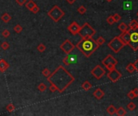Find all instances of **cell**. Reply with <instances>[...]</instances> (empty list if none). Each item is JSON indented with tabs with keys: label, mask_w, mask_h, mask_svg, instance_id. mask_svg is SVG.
Returning a JSON list of instances; mask_svg holds the SVG:
<instances>
[{
	"label": "cell",
	"mask_w": 138,
	"mask_h": 116,
	"mask_svg": "<svg viewBox=\"0 0 138 116\" xmlns=\"http://www.w3.org/2000/svg\"><path fill=\"white\" fill-rule=\"evenodd\" d=\"M112 16H113V19H114V20H115V23L119 22V20L121 19V16L119 14H115L114 15H112Z\"/></svg>",
	"instance_id": "836d02e7"
},
{
	"label": "cell",
	"mask_w": 138,
	"mask_h": 116,
	"mask_svg": "<svg viewBox=\"0 0 138 116\" xmlns=\"http://www.w3.org/2000/svg\"><path fill=\"white\" fill-rule=\"evenodd\" d=\"M106 22L109 23L110 25H112V24L115 23V20H114V19H113V16H112V15L109 16V17L106 19Z\"/></svg>",
	"instance_id": "e575fe53"
},
{
	"label": "cell",
	"mask_w": 138,
	"mask_h": 116,
	"mask_svg": "<svg viewBox=\"0 0 138 116\" xmlns=\"http://www.w3.org/2000/svg\"><path fill=\"white\" fill-rule=\"evenodd\" d=\"M116 108L115 107V106H113V105H110L109 106L106 108V112L111 114V115H113V114H115L116 113Z\"/></svg>",
	"instance_id": "d6986e66"
},
{
	"label": "cell",
	"mask_w": 138,
	"mask_h": 116,
	"mask_svg": "<svg viewBox=\"0 0 138 116\" xmlns=\"http://www.w3.org/2000/svg\"><path fill=\"white\" fill-rule=\"evenodd\" d=\"M132 91H133V93H134L136 98V97H138V88H135V89L133 90Z\"/></svg>",
	"instance_id": "60d3db41"
},
{
	"label": "cell",
	"mask_w": 138,
	"mask_h": 116,
	"mask_svg": "<svg viewBox=\"0 0 138 116\" xmlns=\"http://www.w3.org/2000/svg\"><path fill=\"white\" fill-rule=\"evenodd\" d=\"M77 12L79 14H81V15H84L86 12V8L85 7H84V6H81L80 7H78V9H77Z\"/></svg>",
	"instance_id": "f1b7e54d"
},
{
	"label": "cell",
	"mask_w": 138,
	"mask_h": 116,
	"mask_svg": "<svg viewBox=\"0 0 138 116\" xmlns=\"http://www.w3.org/2000/svg\"><path fill=\"white\" fill-rule=\"evenodd\" d=\"M105 67L106 68V69H108V70H109V71H111V70L115 69V65H114V64H110V65H106Z\"/></svg>",
	"instance_id": "8d00e7d4"
},
{
	"label": "cell",
	"mask_w": 138,
	"mask_h": 116,
	"mask_svg": "<svg viewBox=\"0 0 138 116\" xmlns=\"http://www.w3.org/2000/svg\"><path fill=\"white\" fill-rule=\"evenodd\" d=\"M75 48H76L85 57H89L99 48V46L96 43V40L93 39V37H89V38H81V40L76 44Z\"/></svg>",
	"instance_id": "7a4b0ae2"
},
{
	"label": "cell",
	"mask_w": 138,
	"mask_h": 116,
	"mask_svg": "<svg viewBox=\"0 0 138 116\" xmlns=\"http://www.w3.org/2000/svg\"><path fill=\"white\" fill-rule=\"evenodd\" d=\"M14 31L16 33H20L23 31V27L21 25H20V24H16V25L14 27Z\"/></svg>",
	"instance_id": "83f0119b"
},
{
	"label": "cell",
	"mask_w": 138,
	"mask_h": 116,
	"mask_svg": "<svg viewBox=\"0 0 138 116\" xmlns=\"http://www.w3.org/2000/svg\"><path fill=\"white\" fill-rule=\"evenodd\" d=\"M42 74H43V76H44V77H48L51 74V72L50 71L49 69L45 68V69H43V71H42Z\"/></svg>",
	"instance_id": "1f68e13d"
},
{
	"label": "cell",
	"mask_w": 138,
	"mask_h": 116,
	"mask_svg": "<svg viewBox=\"0 0 138 116\" xmlns=\"http://www.w3.org/2000/svg\"><path fill=\"white\" fill-rule=\"evenodd\" d=\"M39 11H40V7H38V6L36 5L33 8V10H32L31 11L33 12V14H36V13H37V12H38Z\"/></svg>",
	"instance_id": "f35d334b"
},
{
	"label": "cell",
	"mask_w": 138,
	"mask_h": 116,
	"mask_svg": "<svg viewBox=\"0 0 138 116\" xmlns=\"http://www.w3.org/2000/svg\"><path fill=\"white\" fill-rule=\"evenodd\" d=\"M37 51H38V52H43L45 50V44H38V46H37Z\"/></svg>",
	"instance_id": "4dcf8cb0"
},
{
	"label": "cell",
	"mask_w": 138,
	"mask_h": 116,
	"mask_svg": "<svg viewBox=\"0 0 138 116\" xmlns=\"http://www.w3.org/2000/svg\"><path fill=\"white\" fill-rule=\"evenodd\" d=\"M68 31H69V32L71 33V34L76 35V34H78L79 31H80L81 26L79 25V23H77L76 21H74L68 26Z\"/></svg>",
	"instance_id": "30bf717a"
},
{
	"label": "cell",
	"mask_w": 138,
	"mask_h": 116,
	"mask_svg": "<svg viewBox=\"0 0 138 116\" xmlns=\"http://www.w3.org/2000/svg\"><path fill=\"white\" fill-rule=\"evenodd\" d=\"M67 56L64 60H63V63H64L65 65H70L71 64H73L76 62V56H72V55H69Z\"/></svg>",
	"instance_id": "7c38bea8"
},
{
	"label": "cell",
	"mask_w": 138,
	"mask_h": 116,
	"mask_svg": "<svg viewBox=\"0 0 138 116\" xmlns=\"http://www.w3.org/2000/svg\"><path fill=\"white\" fill-rule=\"evenodd\" d=\"M106 71L101 65H96L95 67L91 70V74L93 75L97 80H100L101 78L105 75Z\"/></svg>",
	"instance_id": "52a82bcc"
},
{
	"label": "cell",
	"mask_w": 138,
	"mask_h": 116,
	"mask_svg": "<svg viewBox=\"0 0 138 116\" xmlns=\"http://www.w3.org/2000/svg\"><path fill=\"white\" fill-rule=\"evenodd\" d=\"M126 113H127V111L125 110L124 107H119V108L116 110L115 114L118 116H124L125 114H126Z\"/></svg>",
	"instance_id": "44dd1931"
},
{
	"label": "cell",
	"mask_w": 138,
	"mask_h": 116,
	"mask_svg": "<svg viewBox=\"0 0 138 116\" xmlns=\"http://www.w3.org/2000/svg\"><path fill=\"white\" fill-rule=\"evenodd\" d=\"M137 27H138V23L136 20H132L128 24V28L131 29V30H134V29H136Z\"/></svg>",
	"instance_id": "ffe728a7"
},
{
	"label": "cell",
	"mask_w": 138,
	"mask_h": 116,
	"mask_svg": "<svg viewBox=\"0 0 138 116\" xmlns=\"http://www.w3.org/2000/svg\"><path fill=\"white\" fill-rule=\"evenodd\" d=\"M119 29L121 31V32H124L125 31H127L128 29V26L127 25L126 23H121L119 24V26H118Z\"/></svg>",
	"instance_id": "603a6c76"
},
{
	"label": "cell",
	"mask_w": 138,
	"mask_h": 116,
	"mask_svg": "<svg viewBox=\"0 0 138 116\" xmlns=\"http://www.w3.org/2000/svg\"><path fill=\"white\" fill-rule=\"evenodd\" d=\"M137 15H138V12H137Z\"/></svg>",
	"instance_id": "f6af8a7d"
},
{
	"label": "cell",
	"mask_w": 138,
	"mask_h": 116,
	"mask_svg": "<svg viewBox=\"0 0 138 116\" xmlns=\"http://www.w3.org/2000/svg\"><path fill=\"white\" fill-rule=\"evenodd\" d=\"M125 45L126 44H125V43L121 40L119 36H116L115 38H113L110 42L108 43V46H109V48L115 53H118Z\"/></svg>",
	"instance_id": "5b68a950"
},
{
	"label": "cell",
	"mask_w": 138,
	"mask_h": 116,
	"mask_svg": "<svg viewBox=\"0 0 138 116\" xmlns=\"http://www.w3.org/2000/svg\"><path fill=\"white\" fill-rule=\"evenodd\" d=\"M2 35H3V36L4 37V38H7V37L10 36L11 33H10V32H9V30H7V29H5V30L3 31Z\"/></svg>",
	"instance_id": "d6a6232c"
},
{
	"label": "cell",
	"mask_w": 138,
	"mask_h": 116,
	"mask_svg": "<svg viewBox=\"0 0 138 116\" xmlns=\"http://www.w3.org/2000/svg\"><path fill=\"white\" fill-rule=\"evenodd\" d=\"M10 47V44L8 42H7V41H4V42H3L1 44V48L3 49V50H7V49H8Z\"/></svg>",
	"instance_id": "f546056e"
},
{
	"label": "cell",
	"mask_w": 138,
	"mask_h": 116,
	"mask_svg": "<svg viewBox=\"0 0 138 116\" xmlns=\"http://www.w3.org/2000/svg\"><path fill=\"white\" fill-rule=\"evenodd\" d=\"M37 4L35 3V2H33V0H29V1H28L25 3V7L27 8V9H28L29 11H32L33 8Z\"/></svg>",
	"instance_id": "ac0fdd59"
},
{
	"label": "cell",
	"mask_w": 138,
	"mask_h": 116,
	"mask_svg": "<svg viewBox=\"0 0 138 116\" xmlns=\"http://www.w3.org/2000/svg\"><path fill=\"white\" fill-rule=\"evenodd\" d=\"M8 68H9V64L4 59L0 60V72H5Z\"/></svg>",
	"instance_id": "9a60e30c"
},
{
	"label": "cell",
	"mask_w": 138,
	"mask_h": 116,
	"mask_svg": "<svg viewBox=\"0 0 138 116\" xmlns=\"http://www.w3.org/2000/svg\"><path fill=\"white\" fill-rule=\"evenodd\" d=\"M81 87L84 90L87 91V90H89L92 88V84L89 81H85L83 82V84L81 85Z\"/></svg>",
	"instance_id": "e0dca14e"
},
{
	"label": "cell",
	"mask_w": 138,
	"mask_h": 116,
	"mask_svg": "<svg viewBox=\"0 0 138 116\" xmlns=\"http://www.w3.org/2000/svg\"><path fill=\"white\" fill-rule=\"evenodd\" d=\"M102 64L106 66L107 65H110V64H114V65H117L118 64V61H117V60L115 59V58L112 55H108L107 56H106L104 59L102 60Z\"/></svg>",
	"instance_id": "8fae6325"
},
{
	"label": "cell",
	"mask_w": 138,
	"mask_h": 116,
	"mask_svg": "<svg viewBox=\"0 0 138 116\" xmlns=\"http://www.w3.org/2000/svg\"><path fill=\"white\" fill-rule=\"evenodd\" d=\"M107 1H108V2H111V1H112V0H107Z\"/></svg>",
	"instance_id": "ee69618b"
},
{
	"label": "cell",
	"mask_w": 138,
	"mask_h": 116,
	"mask_svg": "<svg viewBox=\"0 0 138 116\" xmlns=\"http://www.w3.org/2000/svg\"><path fill=\"white\" fill-rule=\"evenodd\" d=\"M78 34L81 38H89V37H93L96 34V31L91 27L89 23H85L83 26L81 27Z\"/></svg>",
	"instance_id": "3957f363"
},
{
	"label": "cell",
	"mask_w": 138,
	"mask_h": 116,
	"mask_svg": "<svg viewBox=\"0 0 138 116\" xmlns=\"http://www.w3.org/2000/svg\"><path fill=\"white\" fill-rule=\"evenodd\" d=\"M51 84L56 86L58 92L63 93L75 81L74 77L63 65H59L47 77Z\"/></svg>",
	"instance_id": "6da1fadb"
},
{
	"label": "cell",
	"mask_w": 138,
	"mask_h": 116,
	"mask_svg": "<svg viewBox=\"0 0 138 116\" xmlns=\"http://www.w3.org/2000/svg\"><path fill=\"white\" fill-rule=\"evenodd\" d=\"M126 70L130 73H132L136 71V66L134 63H129L127 66H126Z\"/></svg>",
	"instance_id": "2e32d148"
},
{
	"label": "cell",
	"mask_w": 138,
	"mask_h": 116,
	"mask_svg": "<svg viewBox=\"0 0 138 116\" xmlns=\"http://www.w3.org/2000/svg\"><path fill=\"white\" fill-rule=\"evenodd\" d=\"M130 30V36H129V41L128 45H129L133 50L136 51L138 49V27L134 30Z\"/></svg>",
	"instance_id": "8992f818"
},
{
	"label": "cell",
	"mask_w": 138,
	"mask_h": 116,
	"mask_svg": "<svg viewBox=\"0 0 138 116\" xmlns=\"http://www.w3.org/2000/svg\"><path fill=\"white\" fill-rule=\"evenodd\" d=\"M135 66H136V71L138 73V59L135 61Z\"/></svg>",
	"instance_id": "b9f144b4"
},
{
	"label": "cell",
	"mask_w": 138,
	"mask_h": 116,
	"mask_svg": "<svg viewBox=\"0 0 138 116\" xmlns=\"http://www.w3.org/2000/svg\"><path fill=\"white\" fill-rule=\"evenodd\" d=\"M127 108L128 110H130V111H132V110H134L136 108V104L133 102H130L128 103V104L127 105Z\"/></svg>",
	"instance_id": "cb8c5ba5"
},
{
	"label": "cell",
	"mask_w": 138,
	"mask_h": 116,
	"mask_svg": "<svg viewBox=\"0 0 138 116\" xmlns=\"http://www.w3.org/2000/svg\"><path fill=\"white\" fill-rule=\"evenodd\" d=\"M60 48L65 54H70V53L74 50L75 45L71 42L69 40H66L60 45Z\"/></svg>",
	"instance_id": "ba28073f"
},
{
	"label": "cell",
	"mask_w": 138,
	"mask_h": 116,
	"mask_svg": "<svg viewBox=\"0 0 138 116\" xmlns=\"http://www.w3.org/2000/svg\"><path fill=\"white\" fill-rule=\"evenodd\" d=\"M6 109H7V110L8 111V112L11 113L12 111H14V110H15L16 107H15V106H14L13 104H12V103H10V104H8V105L7 106Z\"/></svg>",
	"instance_id": "4316f807"
},
{
	"label": "cell",
	"mask_w": 138,
	"mask_h": 116,
	"mask_svg": "<svg viewBox=\"0 0 138 116\" xmlns=\"http://www.w3.org/2000/svg\"><path fill=\"white\" fill-rule=\"evenodd\" d=\"M16 2L17 3V4H19L20 6H23L24 4H25L27 0H16Z\"/></svg>",
	"instance_id": "ab89813d"
},
{
	"label": "cell",
	"mask_w": 138,
	"mask_h": 116,
	"mask_svg": "<svg viewBox=\"0 0 138 116\" xmlns=\"http://www.w3.org/2000/svg\"><path fill=\"white\" fill-rule=\"evenodd\" d=\"M66 1H68V3H69L70 4H72V3H75V1H76V0H66Z\"/></svg>",
	"instance_id": "7bdbcfd3"
},
{
	"label": "cell",
	"mask_w": 138,
	"mask_h": 116,
	"mask_svg": "<svg viewBox=\"0 0 138 116\" xmlns=\"http://www.w3.org/2000/svg\"><path fill=\"white\" fill-rule=\"evenodd\" d=\"M50 90H51V92H52V93H55V92H56V91H58L56 86L53 84H51V86H50Z\"/></svg>",
	"instance_id": "74e56055"
},
{
	"label": "cell",
	"mask_w": 138,
	"mask_h": 116,
	"mask_svg": "<svg viewBox=\"0 0 138 116\" xmlns=\"http://www.w3.org/2000/svg\"><path fill=\"white\" fill-rule=\"evenodd\" d=\"M129 36H130V30L128 29L127 31H125V32L121 33V35L119 36L121 38V40H122L125 43V44H128V41H129Z\"/></svg>",
	"instance_id": "4fadbf2b"
},
{
	"label": "cell",
	"mask_w": 138,
	"mask_h": 116,
	"mask_svg": "<svg viewBox=\"0 0 138 116\" xmlns=\"http://www.w3.org/2000/svg\"><path fill=\"white\" fill-rule=\"evenodd\" d=\"M48 16L54 22L57 23L64 16V12L61 10V8L58 6L55 5L48 11Z\"/></svg>",
	"instance_id": "277c9868"
},
{
	"label": "cell",
	"mask_w": 138,
	"mask_h": 116,
	"mask_svg": "<svg viewBox=\"0 0 138 116\" xmlns=\"http://www.w3.org/2000/svg\"><path fill=\"white\" fill-rule=\"evenodd\" d=\"M128 98L129 99H131V100H133V99L136 98V96H135V94H134V93H133L132 90H131L130 92L128 94Z\"/></svg>",
	"instance_id": "d590c367"
},
{
	"label": "cell",
	"mask_w": 138,
	"mask_h": 116,
	"mask_svg": "<svg viewBox=\"0 0 138 116\" xmlns=\"http://www.w3.org/2000/svg\"><path fill=\"white\" fill-rule=\"evenodd\" d=\"M93 95H94V97L96 99H98V100H100V99H102V98L104 97V95H105V93H104V91H103L102 89L98 88L97 90H94Z\"/></svg>",
	"instance_id": "5bb4252c"
},
{
	"label": "cell",
	"mask_w": 138,
	"mask_h": 116,
	"mask_svg": "<svg viewBox=\"0 0 138 116\" xmlns=\"http://www.w3.org/2000/svg\"><path fill=\"white\" fill-rule=\"evenodd\" d=\"M121 77H122L121 73L119 72L118 70L115 69L111 70V71H109V73H107V77L113 82L118 81L121 78Z\"/></svg>",
	"instance_id": "9c48e42d"
},
{
	"label": "cell",
	"mask_w": 138,
	"mask_h": 116,
	"mask_svg": "<svg viewBox=\"0 0 138 116\" xmlns=\"http://www.w3.org/2000/svg\"><path fill=\"white\" fill-rule=\"evenodd\" d=\"M1 19L3 20L4 23H8V22H9L10 20L11 19V16L9 14H8V13H4V14L2 15Z\"/></svg>",
	"instance_id": "7402d4cb"
},
{
	"label": "cell",
	"mask_w": 138,
	"mask_h": 116,
	"mask_svg": "<svg viewBox=\"0 0 138 116\" xmlns=\"http://www.w3.org/2000/svg\"><path fill=\"white\" fill-rule=\"evenodd\" d=\"M47 86L44 83H40L38 86H37V90H38L40 92H44V91L47 90Z\"/></svg>",
	"instance_id": "d4e9b609"
},
{
	"label": "cell",
	"mask_w": 138,
	"mask_h": 116,
	"mask_svg": "<svg viewBox=\"0 0 138 116\" xmlns=\"http://www.w3.org/2000/svg\"><path fill=\"white\" fill-rule=\"evenodd\" d=\"M105 42H106V40L103 38V37H102V36H100V37H98V38L96 40V43L98 44V45L100 47L101 45H102V44H105Z\"/></svg>",
	"instance_id": "484cf974"
}]
</instances>
